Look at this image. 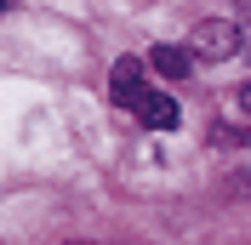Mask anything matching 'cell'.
<instances>
[{
    "label": "cell",
    "mask_w": 251,
    "mask_h": 245,
    "mask_svg": "<svg viewBox=\"0 0 251 245\" xmlns=\"http://www.w3.org/2000/svg\"><path fill=\"white\" fill-rule=\"evenodd\" d=\"M109 97L114 103H126V108H137L143 97H149V86H143V63L137 57H120L109 69Z\"/></svg>",
    "instance_id": "7a4b0ae2"
},
{
    "label": "cell",
    "mask_w": 251,
    "mask_h": 245,
    "mask_svg": "<svg viewBox=\"0 0 251 245\" xmlns=\"http://www.w3.org/2000/svg\"><path fill=\"white\" fill-rule=\"evenodd\" d=\"M149 63H154L166 80H188V51H183V46H154Z\"/></svg>",
    "instance_id": "277c9868"
},
{
    "label": "cell",
    "mask_w": 251,
    "mask_h": 245,
    "mask_svg": "<svg viewBox=\"0 0 251 245\" xmlns=\"http://www.w3.org/2000/svg\"><path fill=\"white\" fill-rule=\"evenodd\" d=\"M188 51H194V57H205V63H223V57H234V51H240V29H234V23H223V17H211V23H200V29H194Z\"/></svg>",
    "instance_id": "6da1fadb"
},
{
    "label": "cell",
    "mask_w": 251,
    "mask_h": 245,
    "mask_svg": "<svg viewBox=\"0 0 251 245\" xmlns=\"http://www.w3.org/2000/svg\"><path fill=\"white\" fill-rule=\"evenodd\" d=\"M137 114H143V125H149V131H172V125L183 120V108H177L172 92H149V97L137 103Z\"/></svg>",
    "instance_id": "3957f363"
},
{
    "label": "cell",
    "mask_w": 251,
    "mask_h": 245,
    "mask_svg": "<svg viewBox=\"0 0 251 245\" xmlns=\"http://www.w3.org/2000/svg\"><path fill=\"white\" fill-rule=\"evenodd\" d=\"M6 6H12V0H0V12H6Z\"/></svg>",
    "instance_id": "5b68a950"
}]
</instances>
